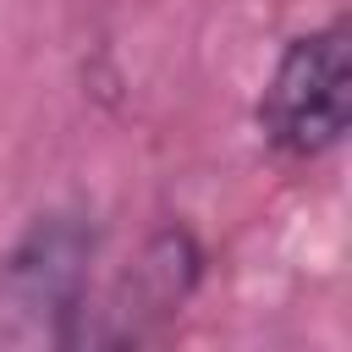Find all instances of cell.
<instances>
[{
    "label": "cell",
    "instance_id": "obj_1",
    "mask_svg": "<svg viewBox=\"0 0 352 352\" xmlns=\"http://www.w3.org/2000/svg\"><path fill=\"white\" fill-rule=\"evenodd\" d=\"M94 226L77 209H50L0 253V341L22 346H82Z\"/></svg>",
    "mask_w": 352,
    "mask_h": 352
},
{
    "label": "cell",
    "instance_id": "obj_2",
    "mask_svg": "<svg viewBox=\"0 0 352 352\" xmlns=\"http://www.w3.org/2000/svg\"><path fill=\"white\" fill-rule=\"evenodd\" d=\"M352 126V55H346V16H330L297 33L264 94H258V138L286 165H314L341 148Z\"/></svg>",
    "mask_w": 352,
    "mask_h": 352
}]
</instances>
